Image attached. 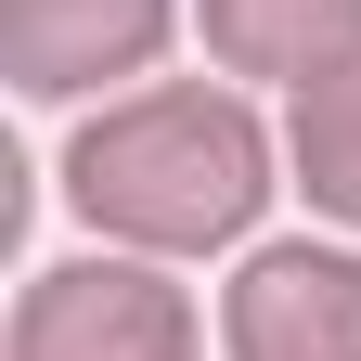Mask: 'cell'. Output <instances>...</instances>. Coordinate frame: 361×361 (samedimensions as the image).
Instances as JSON below:
<instances>
[{"mask_svg": "<svg viewBox=\"0 0 361 361\" xmlns=\"http://www.w3.org/2000/svg\"><path fill=\"white\" fill-rule=\"evenodd\" d=\"M271 194H284V142L233 78H142L90 104L65 142V207L90 219V245L129 258H245Z\"/></svg>", "mask_w": 361, "mask_h": 361, "instance_id": "obj_1", "label": "cell"}, {"mask_svg": "<svg viewBox=\"0 0 361 361\" xmlns=\"http://www.w3.org/2000/svg\"><path fill=\"white\" fill-rule=\"evenodd\" d=\"M194 348H207L194 297L168 284V258H129V245L52 258L13 297V361H194Z\"/></svg>", "mask_w": 361, "mask_h": 361, "instance_id": "obj_2", "label": "cell"}, {"mask_svg": "<svg viewBox=\"0 0 361 361\" xmlns=\"http://www.w3.org/2000/svg\"><path fill=\"white\" fill-rule=\"evenodd\" d=\"M194 0H0V78L26 104H116L168 65Z\"/></svg>", "mask_w": 361, "mask_h": 361, "instance_id": "obj_3", "label": "cell"}, {"mask_svg": "<svg viewBox=\"0 0 361 361\" xmlns=\"http://www.w3.org/2000/svg\"><path fill=\"white\" fill-rule=\"evenodd\" d=\"M219 361H361V245H245L219 284Z\"/></svg>", "mask_w": 361, "mask_h": 361, "instance_id": "obj_4", "label": "cell"}, {"mask_svg": "<svg viewBox=\"0 0 361 361\" xmlns=\"http://www.w3.org/2000/svg\"><path fill=\"white\" fill-rule=\"evenodd\" d=\"M194 39L219 78H258V90H310L323 65L361 52V0H194Z\"/></svg>", "mask_w": 361, "mask_h": 361, "instance_id": "obj_5", "label": "cell"}, {"mask_svg": "<svg viewBox=\"0 0 361 361\" xmlns=\"http://www.w3.org/2000/svg\"><path fill=\"white\" fill-rule=\"evenodd\" d=\"M284 180L310 194V219L361 233V52L323 65L310 90H284Z\"/></svg>", "mask_w": 361, "mask_h": 361, "instance_id": "obj_6", "label": "cell"}]
</instances>
